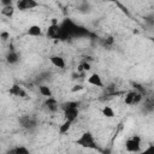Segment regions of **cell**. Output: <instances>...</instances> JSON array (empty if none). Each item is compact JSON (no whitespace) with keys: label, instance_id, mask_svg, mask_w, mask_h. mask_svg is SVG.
Wrapping results in <instances>:
<instances>
[{"label":"cell","instance_id":"cell-1","mask_svg":"<svg viewBox=\"0 0 154 154\" xmlns=\"http://www.w3.org/2000/svg\"><path fill=\"white\" fill-rule=\"evenodd\" d=\"M75 143L79 147H83V148H88V149H97V146L95 143V138L93 136L91 132L87 131V132H83L76 141Z\"/></svg>","mask_w":154,"mask_h":154},{"label":"cell","instance_id":"cell-2","mask_svg":"<svg viewBox=\"0 0 154 154\" xmlns=\"http://www.w3.org/2000/svg\"><path fill=\"white\" fill-rule=\"evenodd\" d=\"M18 122L22 125V128H24V129H26L29 131H32V130H35L37 128V119L34 116H29V114L22 116V117H19Z\"/></svg>","mask_w":154,"mask_h":154},{"label":"cell","instance_id":"cell-3","mask_svg":"<svg viewBox=\"0 0 154 154\" xmlns=\"http://www.w3.org/2000/svg\"><path fill=\"white\" fill-rule=\"evenodd\" d=\"M125 149L130 153H138L141 150V137L135 135L131 138L126 140L125 142Z\"/></svg>","mask_w":154,"mask_h":154},{"label":"cell","instance_id":"cell-4","mask_svg":"<svg viewBox=\"0 0 154 154\" xmlns=\"http://www.w3.org/2000/svg\"><path fill=\"white\" fill-rule=\"evenodd\" d=\"M17 7L20 11H25V10H31L38 6V2H36L35 0H19L17 1Z\"/></svg>","mask_w":154,"mask_h":154},{"label":"cell","instance_id":"cell-5","mask_svg":"<svg viewBox=\"0 0 154 154\" xmlns=\"http://www.w3.org/2000/svg\"><path fill=\"white\" fill-rule=\"evenodd\" d=\"M47 36L51 38H61V28L59 24H51L47 30Z\"/></svg>","mask_w":154,"mask_h":154},{"label":"cell","instance_id":"cell-6","mask_svg":"<svg viewBox=\"0 0 154 154\" xmlns=\"http://www.w3.org/2000/svg\"><path fill=\"white\" fill-rule=\"evenodd\" d=\"M78 114H79L78 108H66V109H64L65 120H69L71 123H73L78 118Z\"/></svg>","mask_w":154,"mask_h":154},{"label":"cell","instance_id":"cell-7","mask_svg":"<svg viewBox=\"0 0 154 154\" xmlns=\"http://www.w3.org/2000/svg\"><path fill=\"white\" fill-rule=\"evenodd\" d=\"M8 93H10L11 95H13V96H18V97H26V93H25V90H24L19 84H13V85L10 88Z\"/></svg>","mask_w":154,"mask_h":154},{"label":"cell","instance_id":"cell-8","mask_svg":"<svg viewBox=\"0 0 154 154\" xmlns=\"http://www.w3.org/2000/svg\"><path fill=\"white\" fill-rule=\"evenodd\" d=\"M49 60H51L52 65H54L55 67H58V69H65V60H64L63 57H60V55H52L49 58Z\"/></svg>","mask_w":154,"mask_h":154},{"label":"cell","instance_id":"cell-9","mask_svg":"<svg viewBox=\"0 0 154 154\" xmlns=\"http://www.w3.org/2000/svg\"><path fill=\"white\" fill-rule=\"evenodd\" d=\"M88 83L91 84V85H95V87H102L103 83H102V79L100 77L99 73H93L88 77Z\"/></svg>","mask_w":154,"mask_h":154},{"label":"cell","instance_id":"cell-10","mask_svg":"<svg viewBox=\"0 0 154 154\" xmlns=\"http://www.w3.org/2000/svg\"><path fill=\"white\" fill-rule=\"evenodd\" d=\"M45 106L52 112H55L58 109V102L53 96L52 97H47V100L45 101Z\"/></svg>","mask_w":154,"mask_h":154},{"label":"cell","instance_id":"cell-11","mask_svg":"<svg viewBox=\"0 0 154 154\" xmlns=\"http://www.w3.org/2000/svg\"><path fill=\"white\" fill-rule=\"evenodd\" d=\"M26 34H28L29 36H41V35H42V29H41V26H40V25L34 24V25L29 26V29H28Z\"/></svg>","mask_w":154,"mask_h":154},{"label":"cell","instance_id":"cell-12","mask_svg":"<svg viewBox=\"0 0 154 154\" xmlns=\"http://www.w3.org/2000/svg\"><path fill=\"white\" fill-rule=\"evenodd\" d=\"M18 60H19V55H18V53L14 52V51H11V52L6 55V61H7L8 64H16V63H18Z\"/></svg>","mask_w":154,"mask_h":154},{"label":"cell","instance_id":"cell-13","mask_svg":"<svg viewBox=\"0 0 154 154\" xmlns=\"http://www.w3.org/2000/svg\"><path fill=\"white\" fill-rule=\"evenodd\" d=\"M13 13H14V7L12 5L11 6H6V7H2V10H1V14L5 16V17H7V18H11L13 16Z\"/></svg>","mask_w":154,"mask_h":154},{"label":"cell","instance_id":"cell-14","mask_svg":"<svg viewBox=\"0 0 154 154\" xmlns=\"http://www.w3.org/2000/svg\"><path fill=\"white\" fill-rule=\"evenodd\" d=\"M71 125H72V123H71V122H69V120H65V122H64V123L60 125V128H59V134H60V135H64V134H66V132L70 130Z\"/></svg>","mask_w":154,"mask_h":154},{"label":"cell","instance_id":"cell-15","mask_svg":"<svg viewBox=\"0 0 154 154\" xmlns=\"http://www.w3.org/2000/svg\"><path fill=\"white\" fill-rule=\"evenodd\" d=\"M38 90H40V93H41L42 96L52 97V90L49 89V87H47V85H40L38 87Z\"/></svg>","mask_w":154,"mask_h":154},{"label":"cell","instance_id":"cell-16","mask_svg":"<svg viewBox=\"0 0 154 154\" xmlns=\"http://www.w3.org/2000/svg\"><path fill=\"white\" fill-rule=\"evenodd\" d=\"M136 93H137V91H135V90L128 91V93H126V95H125L124 102H125L126 105H132V101H134V96H135V94H136Z\"/></svg>","mask_w":154,"mask_h":154},{"label":"cell","instance_id":"cell-17","mask_svg":"<svg viewBox=\"0 0 154 154\" xmlns=\"http://www.w3.org/2000/svg\"><path fill=\"white\" fill-rule=\"evenodd\" d=\"M102 114H103L106 118H113V117H114V111H113L112 107L105 106V107L102 108Z\"/></svg>","mask_w":154,"mask_h":154},{"label":"cell","instance_id":"cell-18","mask_svg":"<svg viewBox=\"0 0 154 154\" xmlns=\"http://www.w3.org/2000/svg\"><path fill=\"white\" fill-rule=\"evenodd\" d=\"M78 106H79L78 101H67V102H64L61 105L63 109H66V108H78Z\"/></svg>","mask_w":154,"mask_h":154},{"label":"cell","instance_id":"cell-19","mask_svg":"<svg viewBox=\"0 0 154 154\" xmlns=\"http://www.w3.org/2000/svg\"><path fill=\"white\" fill-rule=\"evenodd\" d=\"M14 154H30V150L24 146H19L14 148Z\"/></svg>","mask_w":154,"mask_h":154},{"label":"cell","instance_id":"cell-20","mask_svg":"<svg viewBox=\"0 0 154 154\" xmlns=\"http://www.w3.org/2000/svg\"><path fill=\"white\" fill-rule=\"evenodd\" d=\"M143 99V95L140 94V93H136L135 96H134V101H132V105H136V103H140Z\"/></svg>","mask_w":154,"mask_h":154},{"label":"cell","instance_id":"cell-21","mask_svg":"<svg viewBox=\"0 0 154 154\" xmlns=\"http://www.w3.org/2000/svg\"><path fill=\"white\" fill-rule=\"evenodd\" d=\"M132 85L135 87V91H137V93H140V94H142V95L144 94V89L142 88V85H141V84H138V83H135V82H134V83H132Z\"/></svg>","mask_w":154,"mask_h":154},{"label":"cell","instance_id":"cell-22","mask_svg":"<svg viewBox=\"0 0 154 154\" xmlns=\"http://www.w3.org/2000/svg\"><path fill=\"white\" fill-rule=\"evenodd\" d=\"M144 109H147L148 112H152V111L154 109V107H153V102H152V100H147V102L144 103Z\"/></svg>","mask_w":154,"mask_h":154},{"label":"cell","instance_id":"cell-23","mask_svg":"<svg viewBox=\"0 0 154 154\" xmlns=\"http://www.w3.org/2000/svg\"><path fill=\"white\" fill-rule=\"evenodd\" d=\"M141 154H154V144H149L147 149H144Z\"/></svg>","mask_w":154,"mask_h":154},{"label":"cell","instance_id":"cell-24","mask_svg":"<svg viewBox=\"0 0 154 154\" xmlns=\"http://www.w3.org/2000/svg\"><path fill=\"white\" fill-rule=\"evenodd\" d=\"M84 89V87L82 85V84H76V85H73L72 88H71V91L72 93H76V91H81V90H83Z\"/></svg>","mask_w":154,"mask_h":154},{"label":"cell","instance_id":"cell-25","mask_svg":"<svg viewBox=\"0 0 154 154\" xmlns=\"http://www.w3.org/2000/svg\"><path fill=\"white\" fill-rule=\"evenodd\" d=\"M0 38H2V40L10 38V32H8V31H2V32L0 34Z\"/></svg>","mask_w":154,"mask_h":154},{"label":"cell","instance_id":"cell-26","mask_svg":"<svg viewBox=\"0 0 154 154\" xmlns=\"http://www.w3.org/2000/svg\"><path fill=\"white\" fill-rule=\"evenodd\" d=\"M81 64H82L83 71H89V70H90V64H89V63H87V61H83V63H81Z\"/></svg>","mask_w":154,"mask_h":154},{"label":"cell","instance_id":"cell-27","mask_svg":"<svg viewBox=\"0 0 154 154\" xmlns=\"http://www.w3.org/2000/svg\"><path fill=\"white\" fill-rule=\"evenodd\" d=\"M1 4H2L4 7H6V6H11V5H12V1H11V0H2Z\"/></svg>","mask_w":154,"mask_h":154},{"label":"cell","instance_id":"cell-28","mask_svg":"<svg viewBox=\"0 0 154 154\" xmlns=\"http://www.w3.org/2000/svg\"><path fill=\"white\" fill-rule=\"evenodd\" d=\"M6 154H14V148H13V149H11V150H8Z\"/></svg>","mask_w":154,"mask_h":154},{"label":"cell","instance_id":"cell-29","mask_svg":"<svg viewBox=\"0 0 154 154\" xmlns=\"http://www.w3.org/2000/svg\"><path fill=\"white\" fill-rule=\"evenodd\" d=\"M77 77H78V72H77V73H72V78H73V79L77 78Z\"/></svg>","mask_w":154,"mask_h":154}]
</instances>
